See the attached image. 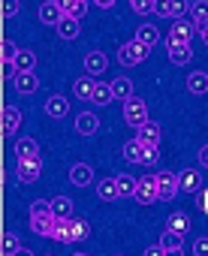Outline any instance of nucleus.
<instances>
[{"label": "nucleus", "mask_w": 208, "mask_h": 256, "mask_svg": "<svg viewBox=\"0 0 208 256\" xmlns=\"http://www.w3.org/2000/svg\"><path fill=\"white\" fill-rule=\"evenodd\" d=\"M178 184H181V193H199L202 190V178H199V172L196 169H181L178 172Z\"/></svg>", "instance_id": "12"}, {"label": "nucleus", "mask_w": 208, "mask_h": 256, "mask_svg": "<svg viewBox=\"0 0 208 256\" xmlns=\"http://www.w3.org/2000/svg\"><path fill=\"white\" fill-rule=\"evenodd\" d=\"M96 130H100V120H96L94 112H82V114L76 118V133H78V136H94Z\"/></svg>", "instance_id": "13"}, {"label": "nucleus", "mask_w": 208, "mask_h": 256, "mask_svg": "<svg viewBox=\"0 0 208 256\" xmlns=\"http://www.w3.org/2000/svg\"><path fill=\"white\" fill-rule=\"evenodd\" d=\"M124 120H127L130 126H142V124H148V106H145V100L130 96V100L124 102Z\"/></svg>", "instance_id": "3"}, {"label": "nucleus", "mask_w": 208, "mask_h": 256, "mask_svg": "<svg viewBox=\"0 0 208 256\" xmlns=\"http://www.w3.org/2000/svg\"><path fill=\"white\" fill-rule=\"evenodd\" d=\"M112 100H115V94H112V84H102V82H96L90 102H94V106H109Z\"/></svg>", "instance_id": "28"}, {"label": "nucleus", "mask_w": 208, "mask_h": 256, "mask_svg": "<svg viewBox=\"0 0 208 256\" xmlns=\"http://www.w3.org/2000/svg\"><path fill=\"white\" fill-rule=\"evenodd\" d=\"M12 84H16V90H18L22 96H28V94H34V90L40 88V78H36V72H18Z\"/></svg>", "instance_id": "19"}, {"label": "nucleus", "mask_w": 208, "mask_h": 256, "mask_svg": "<svg viewBox=\"0 0 208 256\" xmlns=\"http://www.w3.org/2000/svg\"><path fill=\"white\" fill-rule=\"evenodd\" d=\"M172 12H175V18L190 12V0H172Z\"/></svg>", "instance_id": "42"}, {"label": "nucleus", "mask_w": 208, "mask_h": 256, "mask_svg": "<svg viewBox=\"0 0 208 256\" xmlns=\"http://www.w3.org/2000/svg\"><path fill=\"white\" fill-rule=\"evenodd\" d=\"M181 238H184V235H178V232L166 229V232L160 235V247H163V250H178V247H181Z\"/></svg>", "instance_id": "34"}, {"label": "nucleus", "mask_w": 208, "mask_h": 256, "mask_svg": "<svg viewBox=\"0 0 208 256\" xmlns=\"http://www.w3.org/2000/svg\"><path fill=\"white\" fill-rule=\"evenodd\" d=\"M52 214H54L58 220L72 217V199H70V196H54V199H52Z\"/></svg>", "instance_id": "25"}, {"label": "nucleus", "mask_w": 208, "mask_h": 256, "mask_svg": "<svg viewBox=\"0 0 208 256\" xmlns=\"http://www.w3.org/2000/svg\"><path fill=\"white\" fill-rule=\"evenodd\" d=\"M136 42H142L145 48H154V46L160 42V30H157L154 24H142V28L136 30Z\"/></svg>", "instance_id": "24"}, {"label": "nucleus", "mask_w": 208, "mask_h": 256, "mask_svg": "<svg viewBox=\"0 0 208 256\" xmlns=\"http://www.w3.org/2000/svg\"><path fill=\"white\" fill-rule=\"evenodd\" d=\"M90 4H94V6H100V10H112L118 0H90Z\"/></svg>", "instance_id": "45"}, {"label": "nucleus", "mask_w": 208, "mask_h": 256, "mask_svg": "<svg viewBox=\"0 0 208 256\" xmlns=\"http://www.w3.org/2000/svg\"><path fill=\"white\" fill-rule=\"evenodd\" d=\"M157 160H160V151H157V148H148V154H145V163H142V166H157Z\"/></svg>", "instance_id": "44"}, {"label": "nucleus", "mask_w": 208, "mask_h": 256, "mask_svg": "<svg viewBox=\"0 0 208 256\" xmlns=\"http://www.w3.org/2000/svg\"><path fill=\"white\" fill-rule=\"evenodd\" d=\"M118 256H124V253H118Z\"/></svg>", "instance_id": "52"}, {"label": "nucleus", "mask_w": 208, "mask_h": 256, "mask_svg": "<svg viewBox=\"0 0 208 256\" xmlns=\"http://www.w3.org/2000/svg\"><path fill=\"white\" fill-rule=\"evenodd\" d=\"M54 226H58V217L52 211H40V214H30V229L42 238H52L54 235Z\"/></svg>", "instance_id": "8"}, {"label": "nucleus", "mask_w": 208, "mask_h": 256, "mask_svg": "<svg viewBox=\"0 0 208 256\" xmlns=\"http://www.w3.org/2000/svg\"><path fill=\"white\" fill-rule=\"evenodd\" d=\"M187 90L190 94H208V72H202V70L190 72L187 76Z\"/></svg>", "instance_id": "26"}, {"label": "nucleus", "mask_w": 208, "mask_h": 256, "mask_svg": "<svg viewBox=\"0 0 208 256\" xmlns=\"http://www.w3.org/2000/svg\"><path fill=\"white\" fill-rule=\"evenodd\" d=\"M18 6H22V0H4V18H16Z\"/></svg>", "instance_id": "39"}, {"label": "nucleus", "mask_w": 208, "mask_h": 256, "mask_svg": "<svg viewBox=\"0 0 208 256\" xmlns=\"http://www.w3.org/2000/svg\"><path fill=\"white\" fill-rule=\"evenodd\" d=\"M139 205H154L160 202V190H157V175H148V178H139L136 184V196H133Z\"/></svg>", "instance_id": "4"}, {"label": "nucleus", "mask_w": 208, "mask_h": 256, "mask_svg": "<svg viewBox=\"0 0 208 256\" xmlns=\"http://www.w3.org/2000/svg\"><path fill=\"white\" fill-rule=\"evenodd\" d=\"M121 154H124V160H127V163H136V166H142V163H145V154H148V148H145L139 139H130V142L124 145V151H121Z\"/></svg>", "instance_id": "14"}, {"label": "nucleus", "mask_w": 208, "mask_h": 256, "mask_svg": "<svg viewBox=\"0 0 208 256\" xmlns=\"http://www.w3.org/2000/svg\"><path fill=\"white\" fill-rule=\"evenodd\" d=\"M94 181V169L88 166V163H76L72 169H70V184H76V187H88Z\"/></svg>", "instance_id": "16"}, {"label": "nucleus", "mask_w": 208, "mask_h": 256, "mask_svg": "<svg viewBox=\"0 0 208 256\" xmlns=\"http://www.w3.org/2000/svg\"><path fill=\"white\" fill-rule=\"evenodd\" d=\"M88 223L82 220V217H66V220H58V226H54V241H60V244H76V241H84L88 238Z\"/></svg>", "instance_id": "1"}, {"label": "nucleus", "mask_w": 208, "mask_h": 256, "mask_svg": "<svg viewBox=\"0 0 208 256\" xmlns=\"http://www.w3.org/2000/svg\"><path fill=\"white\" fill-rule=\"evenodd\" d=\"M115 181H118V196H121V199L136 196V184H139V178H133V175H115Z\"/></svg>", "instance_id": "30"}, {"label": "nucleus", "mask_w": 208, "mask_h": 256, "mask_svg": "<svg viewBox=\"0 0 208 256\" xmlns=\"http://www.w3.org/2000/svg\"><path fill=\"white\" fill-rule=\"evenodd\" d=\"M190 22L196 24V30L208 28V0H193L190 4Z\"/></svg>", "instance_id": "17"}, {"label": "nucleus", "mask_w": 208, "mask_h": 256, "mask_svg": "<svg viewBox=\"0 0 208 256\" xmlns=\"http://www.w3.org/2000/svg\"><path fill=\"white\" fill-rule=\"evenodd\" d=\"M199 40H202V42L208 46V28H202V30H199Z\"/></svg>", "instance_id": "48"}, {"label": "nucleus", "mask_w": 208, "mask_h": 256, "mask_svg": "<svg viewBox=\"0 0 208 256\" xmlns=\"http://www.w3.org/2000/svg\"><path fill=\"white\" fill-rule=\"evenodd\" d=\"M18 124H22V112L16 106H4V136H16Z\"/></svg>", "instance_id": "21"}, {"label": "nucleus", "mask_w": 208, "mask_h": 256, "mask_svg": "<svg viewBox=\"0 0 208 256\" xmlns=\"http://www.w3.org/2000/svg\"><path fill=\"white\" fill-rule=\"evenodd\" d=\"M16 66H18V72H34V66H36V54H34L30 48H22L18 58H16Z\"/></svg>", "instance_id": "32"}, {"label": "nucleus", "mask_w": 208, "mask_h": 256, "mask_svg": "<svg viewBox=\"0 0 208 256\" xmlns=\"http://www.w3.org/2000/svg\"><path fill=\"white\" fill-rule=\"evenodd\" d=\"M154 16H160V18H175L172 0H154Z\"/></svg>", "instance_id": "36"}, {"label": "nucleus", "mask_w": 208, "mask_h": 256, "mask_svg": "<svg viewBox=\"0 0 208 256\" xmlns=\"http://www.w3.org/2000/svg\"><path fill=\"white\" fill-rule=\"evenodd\" d=\"M193 256H208V235H199L193 241Z\"/></svg>", "instance_id": "40"}, {"label": "nucleus", "mask_w": 208, "mask_h": 256, "mask_svg": "<svg viewBox=\"0 0 208 256\" xmlns=\"http://www.w3.org/2000/svg\"><path fill=\"white\" fill-rule=\"evenodd\" d=\"M78 34H82V28H78V18H70V16H66V18L58 24V36H60V40H76Z\"/></svg>", "instance_id": "29"}, {"label": "nucleus", "mask_w": 208, "mask_h": 256, "mask_svg": "<svg viewBox=\"0 0 208 256\" xmlns=\"http://www.w3.org/2000/svg\"><path fill=\"white\" fill-rule=\"evenodd\" d=\"M94 88H96L94 76H78V78L72 82V94H76L78 100H88V102H90V96H94Z\"/></svg>", "instance_id": "20"}, {"label": "nucleus", "mask_w": 208, "mask_h": 256, "mask_svg": "<svg viewBox=\"0 0 208 256\" xmlns=\"http://www.w3.org/2000/svg\"><path fill=\"white\" fill-rule=\"evenodd\" d=\"M166 52H169V60H172L175 66H184V64H190V58H193L190 46H166Z\"/></svg>", "instance_id": "27"}, {"label": "nucleus", "mask_w": 208, "mask_h": 256, "mask_svg": "<svg viewBox=\"0 0 208 256\" xmlns=\"http://www.w3.org/2000/svg\"><path fill=\"white\" fill-rule=\"evenodd\" d=\"M166 226H169L172 232H178V235H187V232H190V217H187L184 211H175V214L166 220Z\"/></svg>", "instance_id": "31"}, {"label": "nucleus", "mask_w": 208, "mask_h": 256, "mask_svg": "<svg viewBox=\"0 0 208 256\" xmlns=\"http://www.w3.org/2000/svg\"><path fill=\"white\" fill-rule=\"evenodd\" d=\"M157 190H160V202L175 199V193H181L178 175L175 172H157Z\"/></svg>", "instance_id": "7"}, {"label": "nucleus", "mask_w": 208, "mask_h": 256, "mask_svg": "<svg viewBox=\"0 0 208 256\" xmlns=\"http://www.w3.org/2000/svg\"><path fill=\"white\" fill-rule=\"evenodd\" d=\"M145 58H148V48H145L142 42H136V40H133V42H124V46L118 48V60H121L124 66H136V64H142Z\"/></svg>", "instance_id": "6"}, {"label": "nucleus", "mask_w": 208, "mask_h": 256, "mask_svg": "<svg viewBox=\"0 0 208 256\" xmlns=\"http://www.w3.org/2000/svg\"><path fill=\"white\" fill-rule=\"evenodd\" d=\"M109 84H112V94H115V100L127 102V100L133 96V82H130L127 76H118V78H112Z\"/></svg>", "instance_id": "22"}, {"label": "nucleus", "mask_w": 208, "mask_h": 256, "mask_svg": "<svg viewBox=\"0 0 208 256\" xmlns=\"http://www.w3.org/2000/svg\"><path fill=\"white\" fill-rule=\"evenodd\" d=\"M42 172V157H18L16 163V175L22 184H34Z\"/></svg>", "instance_id": "2"}, {"label": "nucleus", "mask_w": 208, "mask_h": 256, "mask_svg": "<svg viewBox=\"0 0 208 256\" xmlns=\"http://www.w3.org/2000/svg\"><path fill=\"white\" fill-rule=\"evenodd\" d=\"M130 6L139 16H148V12H154V0H130Z\"/></svg>", "instance_id": "38"}, {"label": "nucleus", "mask_w": 208, "mask_h": 256, "mask_svg": "<svg viewBox=\"0 0 208 256\" xmlns=\"http://www.w3.org/2000/svg\"><path fill=\"white\" fill-rule=\"evenodd\" d=\"M18 52H22V48H18L12 40H4V46H0V54H4V60H16Z\"/></svg>", "instance_id": "37"}, {"label": "nucleus", "mask_w": 208, "mask_h": 256, "mask_svg": "<svg viewBox=\"0 0 208 256\" xmlns=\"http://www.w3.org/2000/svg\"><path fill=\"white\" fill-rule=\"evenodd\" d=\"M142 256H166V250H163L160 244H154V247H148V250H145Z\"/></svg>", "instance_id": "46"}, {"label": "nucleus", "mask_w": 208, "mask_h": 256, "mask_svg": "<svg viewBox=\"0 0 208 256\" xmlns=\"http://www.w3.org/2000/svg\"><path fill=\"white\" fill-rule=\"evenodd\" d=\"M54 4L60 6V12H64V16L78 18V22H82V16L88 12V0H54Z\"/></svg>", "instance_id": "18"}, {"label": "nucleus", "mask_w": 208, "mask_h": 256, "mask_svg": "<svg viewBox=\"0 0 208 256\" xmlns=\"http://www.w3.org/2000/svg\"><path fill=\"white\" fill-rule=\"evenodd\" d=\"M199 166H202V169H208V145H202V148H199Z\"/></svg>", "instance_id": "47"}, {"label": "nucleus", "mask_w": 208, "mask_h": 256, "mask_svg": "<svg viewBox=\"0 0 208 256\" xmlns=\"http://www.w3.org/2000/svg\"><path fill=\"white\" fill-rule=\"evenodd\" d=\"M64 18H66V16L60 12V6L54 4V0H46V4L40 6V22H42V24H48V28H58Z\"/></svg>", "instance_id": "11"}, {"label": "nucleus", "mask_w": 208, "mask_h": 256, "mask_svg": "<svg viewBox=\"0 0 208 256\" xmlns=\"http://www.w3.org/2000/svg\"><path fill=\"white\" fill-rule=\"evenodd\" d=\"M96 196H100L102 202H115V199H121V196H118V181H115V178H102V181L96 184Z\"/></svg>", "instance_id": "23"}, {"label": "nucleus", "mask_w": 208, "mask_h": 256, "mask_svg": "<svg viewBox=\"0 0 208 256\" xmlns=\"http://www.w3.org/2000/svg\"><path fill=\"white\" fill-rule=\"evenodd\" d=\"M16 76H18L16 60H4V78H6V82H16Z\"/></svg>", "instance_id": "41"}, {"label": "nucleus", "mask_w": 208, "mask_h": 256, "mask_svg": "<svg viewBox=\"0 0 208 256\" xmlns=\"http://www.w3.org/2000/svg\"><path fill=\"white\" fill-rule=\"evenodd\" d=\"M196 205H199L202 214H208V187H202V190L196 193Z\"/></svg>", "instance_id": "43"}, {"label": "nucleus", "mask_w": 208, "mask_h": 256, "mask_svg": "<svg viewBox=\"0 0 208 256\" xmlns=\"http://www.w3.org/2000/svg\"><path fill=\"white\" fill-rule=\"evenodd\" d=\"M66 112H70V102H66V96H60V94H52V96L46 100V114H48V118H66Z\"/></svg>", "instance_id": "15"}, {"label": "nucleus", "mask_w": 208, "mask_h": 256, "mask_svg": "<svg viewBox=\"0 0 208 256\" xmlns=\"http://www.w3.org/2000/svg\"><path fill=\"white\" fill-rule=\"evenodd\" d=\"M166 256H184V250L178 247V250H166Z\"/></svg>", "instance_id": "50"}, {"label": "nucleus", "mask_w": 208, "mask_h": 256, "mask_svg": "<svg viewBox=\"0 0 208 256\" xmlns=\"http://www.w3.org/2000/svg\"><path fill=\"white\" fill-rule=\"evenodd\" d=\"M160 136H163V130H160V124H154V120L136 126V139H139L145 148H157V145H160Z\"/></svg>", "instance_id": "9"}, {"label": "nucleus", "mask_w": 208, "mask_h": 256, "mask_svg": "<svg viewBox=\"0 0 208 256\" xmlns=\"http://www.w3.org/2000/svg\"><path fill=\"white\" fill-rule=\"evenodd\" d=\"M72 256H88V253H72Z\"/></svg>", "instance_id": "51"}, {"label": "nucleus", "mask_w": 208, "mask_h": 256, "mask_svg": "<svg viewBox=\"0 0 208 256\" xmlns=\"http://www.w3.org/2000/svg\"><path fill=\"white\" fill-rule=\"evenodd\" d=\"M193 34H196V24H193V22H178V18H175L172 30H169V36H166V46H190Z\"/></svg>", "instance_id": "5"}, {"label": "nucleus", "mask_w": 208, "mask_h": 256, "mask_svg": "<svg viewBox=\"0 0 208 256\" xmlns=\"http://www.w3.org/2000/svg\"><path fill=\"white\" fill-rule=\"evenodd\" d=\"M12 256H34V250H28V247H22L18 253H12Z\"/></svg>", "instance_id": "49"}, {"label": "nucleus", "mask_w": 208, "mask_h": 256, "mask_svg": "<svg viewBox=\"0 0 208 256\" xmlns=\"http://www.w3.org/2000/svg\"><path fill=\"white\" fill-rule=\"evenodd\" d=\"M16 157H40L36 139H18L16 142Z\"/></svg>", "instance_id": "33"}, {"label": "nucleus", "mask_w": 208, "mask_h": 256, "mask_svg": "<svg viewBox=\"0 0 208 256\" xmlns=\"http://www.w3.org/2000/svg\"><path fill=\"white\" fill-rule=\"evenodd\" d=\"M18 250H22L18 235H16V232H6V235H4V253H6V256H12V253H18Z\"/></svg>", "instance_id": "35"}, {"label": "nucleus", "mask_w": 208, "mask_h": 256, "mask_svg": "<svg viewBox=\"0 0 208 256\" xmlns=\"http://www.w3.org/2000/svg\"><path fill=\"white\" fill-rule=\"evenodd\" d=\"M106 66H109V58L106 54H102V52H88L84 54V72L88 76H102V72H106Z\"/></svg>", "instance_id": "10"}]
</instances>
